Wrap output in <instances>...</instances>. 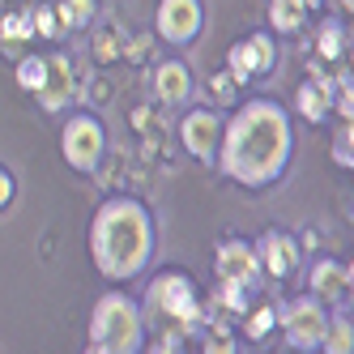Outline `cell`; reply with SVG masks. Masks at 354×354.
Returning a JSON list of instances; mask_svg holds the SVG:
<instances>
[{
  "label": "cell",
  "instance_id": "6da1fadb",
  "mask_svg": "<svg viewBox=\"0 0 354 354\" xmlns=\"http://www.w3.org/2000/svg\"><path fill=\"white\" fill-rule=\"evenodd\" d=\"M290 154V124L273 103H252L243 115H235L231 133H226L222 167L243 184H265L286 167Z\"/></svg>",
  "mask_w": 354,
  "mask_h": 354
},
{
  "label": "cell",
  "instance_id": "7a4b0ae2",
  "mask_svg": "<svg viewBox=\"0 0 354 354\" xmlns=\"http://www.w3.org/2000/svg\"><path fill=\"white\" fill-rule=\"evenodd\" d=\"M94 261L107 277H133L149 261V218L133 201H111L94 218Z\"/></svg>",
  "mask_w": 354,
  "mask_h": 354
},
{
  "label": "cell",
  "instance_id": "3957f363",
  "mask_svg": "<svg viewBox=\"0 0 354 354\" xmlns=\"http://www.w3.org/2000/svg\"><path fill=\"white\" fill-rule=\"evenodd\" d=\"M94 342L98 350H111V354H124V350H137L141 342V316L129 299H103L94 308Z\"/></svg>",
  "mask_w": 354,
  "mask_h": 354
},
{
  "label": "cell",
  "instance_id": "277c9868",
  "mask_svg": "<svg viewBox=\"0 0 354 354\" xmlns=\"http://www.w3.org/2000/svg\"><path fill=\"white\" fill-rule=\"evenodd\" d=\"M98 149H103V129H98L90 115H77L64 129V158L77 171H90L98 162Z\"/></svg>",
  "mask_w": 354,
  "mask_h": 354
},
{
  "label": "cell",
  "instance_id": "5b68a950",
  "mask_svg": "<svg viewBox=\"0 0 354 354\" xmlns=\"http://www.w3.org/2000/svg\"><path fill=\"white\" fill-rule=\"evenodd\" d=\"M149 299H154L158 312H167V316H175V320H184V324H196V299H192V286H188L184 273H162Z\"/></svg>",
  "mask_w": 354,
  "mask_h": 354
},
{
  "label": "cell",
  "instance_id": "8992f818",
  "mask_svg": "<svg viewBox=\"0 0 354 354\" xmlns=\"http://www.w3.org/2000/svg\"><path fill=\"white\" fill-rule=\"evenodd\" d=\"M324 312L316 308L312 299H299L295 308L286 312V337H290V346L295 350H312V346H320L324 342Z\"/></svg>",
  "mask_w": 354,
  "mask_h": 354
},
{
  "label": "cell",
  "instance_id": "52a82bcc",
  "mask_svg": "<svg viewBox=\"0 0 354 354\" xmlns=\"http://www.w3.org/2000/svg\"><path fill=\"white\" fill-rule=\"evenodd\" d=\"M201 26V5L196 0H162L158 5V30L171 43H188Z\"/></svg>",
  "mask_w": 354,
  "mask_h": 354
},
{
  "label": "cell",
  "instance_id": "ba28073f",
  "mask_svg": "<svg viewBox=\"0 0 354 354\" xmlns=\"http://www.w3.org/2000/svg\"><path fill=\"white\" fill-rule=\"evenodd\" d=\"M273 64V43L265 35H252L248 43L231 47V73L235 77H252V73H265Z\"/></svg>",
  "mask_w": 354,
  "mask_h": 354
},
{
  "label": "cell",
  "instance_id": "9c48e42d",
  "mask_svg": "<svg viewBox=\"0 0 354 354\" xmlns=\"http://www.w3.org/2000/svg\"><path fill=\"white\" fill-rule=\"evenodd\" d=\"M68 94H73L68 60H64V56H52V60H47V77H43V86H39V103H43L47 111H56V107H64Z\"/></svg>",
  "mask_w": 354,
  "mask_h": 354
},
{
  "label": "cell",
  "instance_id": "30bf717a",
  "mask_svg": "<svg viewBox=\"0 0 354 354\" xmlns=\"http://www.w3.org/2000/svg\"><path fill=\"white\" fill-rule=\"evenodd\" d=\"M218 273H222V282L248 286L252 277H257V257H252L243 243H222V252H218Z\"/></svg>",
  "mask_w": 354,
  "mask_h": 354
},
{
  "label": "cell",
  "instance_id": "8fae6325",
  "mask_svg": "<svg viewBox=\"0 0 354 354\" xmlns=\"http://www.w3.org/2000/svg\"><path fill=\"white\" fill-rule=\"evenodd\" d=\"M184 141H188V149H192L196 158H209V149L218 141V115H209V111L188 115L184 120Z\"/></svg>",
  "mask_w": 354,
  "mask_h": 354
},
{
  "label": "cell",
  "instance_id": "7c38bea8",
  "mask_svg": "<svg viewBox=\"0 0 354 354\" xmlns=\"http://www.w3.org/2000/svg\"><path fill=\"white\" fill-rule=\"evenodd\" d=\"M188 90H192V82H188L184 64H162L158 68V98L162 103H184Z\"/></svg>",
  "mask_w": 354,
  "mask_h": 354
},
{
  "label": "cell",
  "instance_id": "4fadbf2b",
  "mask_svg": "<svg viewBox=\"0 0 354 354\" xmlns=\"http://www.w3.org/2000/svg\"><path fill=\"white\" fill-rule=\"evenodd\" d=\"M265 265L273 277H286L295 269V243L286 235H265Z\"/></svg>",
  "mask_w": 354,
  "mask_h": 354
},
{
  "label": "cell",
  "instance_id": "5bb4252c",
  "mask_svg": "<svg viewBox=\"0 0 354 354\" xmlns=\"http://www.w3.org/2000/svg\"><path fill=\"white\" fill-rule=\"evenodd\" d=\"M299 111L308 115L312 124H316V120H324V111H328V82L303 86V90H299Z\"/></svg>",
  "mask_w": 354,
  "mask_h": 354
},
{
  "label": "cell",
  "instance_id": "9a60e30c",
  "mask_svg": "<svg viewBox=\"0 0 354 354\" xmlns=\"http://www.w3.org/2000/svg\"><path fill=\"white\" fill-rule=\"evenodd\" d=\"M312 282H316V290H320V295H328V299L346 295V273H342L333 261H324V265L316 269V277H312Z\"/></svg>",
  "mask_w": 354,
  "mask_h": 354
},
{
  "label": "cell",
  "instance_id": "2e32d148",
  "mask_svg": "<svg viewBox=\"0 0 354 354\" xmlns=\"http://www.w3.org/2000/svg\"><path fill=\"white\" fill-rule=\"evenodd\" d=\"M273 26L277 30H299V21H303V0H273Z\"/></svg>",
  "mask_w": 354,
  "mask_h": 354
},
{
  "label": "cell",
  "instance_id": "e0dca14e",
  "mask_svg": "<svg viewBox=\"0 0 354 354\" xmlns=\"http://www.w3.org/2000/svg\"><path fill=\"white\" fill-rule=\"evenodd\" d=\"M30 30H35V17H26V13H13V17L0 21V39H9V43L30 39Z\"/></svg>",
  "mask_w": 354,
  "mask_h": 354
},
{
  "label": "cell",
  "instance_id": "ac0fdd59",
  "mask_svg": "<svg viewBox=\"0 0 354 354\" xmlns=\"http://www.w3.org/2000/svg\"><path fill=\"white\" fill-rule=\"evenodd\" d=\"M90 13H94L90 0H64V5H60V17L68 21V26H86Z\"/></svg>",
  "mask_w": 354,
  "mask_h": 354
},
{
  "label": "cell",
  "instance_id": "d6986e66",
  "mask_svg": "<svg viewBox=\"0 0 354 354\" xmlns=\"http://www.w3.org/2000/svg\"><path fill=\"white\" fill-rule=\"evenodd\" d=\"M47 77V60H21V73H17V82L26 86V90H39Z\"/></svg>",
  "mask_w": 354,
  "mask_h": 354
},
{
  "label": "cell",
  "instance_id": "ffe728a7",
  "mask_svg": "<svg viewBox=\"0 0 354 354\" xmlns=\"http://www.w3.org/2000/svg\"><path fill=\"white\" fill-rule=\"evenodd\" d=\"M324 337H328V346H324V350H333V354H342V350H346V354H350V324H346V320H337L333 328H324Z\"/></svg>",
  "mask_w": 354,
  "mask_h": 354
},
{
  "label": "cell",
  "instance_id": "44dd1931",
  "mask_svg": "<svg viewBox=\"0 0 354 354\" xmlns=\"http://www.w3.org/2000/svg\"><path fill=\"white\" fill-rule=\"evenodd\" d=\"M273 320H277V312H269V308H261L257 316H252V324H248V333L252 337H265L269 328H273Z\"/></svg>",
  "mask_w": 354,
  "mask_h": 354
},
{
  "label": "cell",
  "instance_id": "7402d4cb",
  "mask_svg": "<svg viewBox=\"0 0 354 354\" xmlns=\"http://www.w3.org/2000/svg\"><path fill=\"white\" fill-rule=\"evenodd\" d=\"M337 39H342L337 26H324V30H320V52H324V56H337V52H342V43H337Z\"/></svg>",
  "mask_w": 354,
  "mask_h": 354
},
{
  "label": "cell",
  "instance_id": "603a6c76",
  "mask_svg": "<svg viewBox=\"0 0 354 354\" xmlns=\"http://www.w3.org/2000/svg\"><path fill=\"white\" fill-rule=\"evenodd\" d=\"M222 303H226V308H235V312H243V295H239V282H226V286H222Z\"/></svg>",
  "mask_w": 354,
  "mask_h": 354
},
{
  "label": "cell",
  "instance_id": "cb8c5ba5",
  "mask_svg": "<svg viewBox=\"0 0 354 354\" xmlns=\"http://www.w3.org/2000/svg\"><path fill=\"white\" fill-rule=\"evenodd\" d=\"M94 56H98V60H111V56H115V39H111V35H103V39L94 43Z\"/></svg>",
  "mask_w": 354,
  "mask_h": 354
},
{
  "label": "cell",
  "instance_id": "d4e9b609",
  "mask_svg": "<svg viewBox=\"0 0 354 354\" xmlns=\"http://www.w3.org/2000/svg\"><path fill=\"white\" fill-rule=\"evenodd\" d=\"M333 154H337V162H346V167H350V129L337 137V149H333Z\"/></svg>",
  "mask_w": 354,
  "mask_h": 354
},
{
  "label": "cell",
  "instance_id": "484cf974",
  "mask_svg": "<svg viewBox=\"0 0 354 354\" xmlns=\"http://www.w3.org/2000/svg\"><path fill=\"white\" fill-rule=\"evenodd\" d=\"M35 26H39L43 35H56V17H52V13H39V17H35Z\"/></svg>",
  "mask_w": 354,
  "mask_h": 354
},
{
  "label": "cell",
  "instance_id": "4316f807",
  "mask_svg": "<svg viewBox=\"0 0 354 354\" xmlns=\"http://www.w3.org/2000/svg\"><path fill=\"white\" fill-rule=\"evenodd\" d=\"M9 192H13V184H9V175L0 171V205H5V201H9Z\"/></svg>",
  "mask_w": 354,
  "mask_h": 354
},
{
  "label": "cell",
  "instance_id": "83f0119b",
  "mask_svg": "<svg viewBox=\"0 0 354 354\" xmlns=\"http://www.w3.org/2000/svg\"><path fill=\"white\" fill-rule=\"evenodd\" d=\"M214 90H218V98H231V82H226V77H218Z\"/></svg>",
  "mask_w": 354,
  "mask_h": 354
},
{
  "label": "cell",
  "instance_id": "f1b7e54d",
  "mask_svg": "<svg viewBox=\"0 0 354 354\" xmlns=\"http://www.w3.org/2000/svg\"><path fill=\"white\" fill-rule=\"evenodd\" d=\"M346 5H350V0H346Z\"/></svg>",
  "mask_w": 354,
  "mask_h": 354
}]
</instances>
